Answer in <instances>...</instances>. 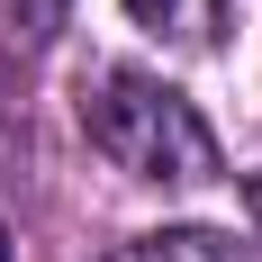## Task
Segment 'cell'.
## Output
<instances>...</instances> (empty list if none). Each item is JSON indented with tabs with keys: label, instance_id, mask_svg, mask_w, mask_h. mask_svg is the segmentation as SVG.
Wrapping results in <instances>:
<instances>
[{
	"label": "cell",
	"instance_id": "6da1fadb",
	"mask_svg": "<svg viewBox=\"0 0 262 262\" xmlns=\"http://www.w3.org/2000/svg\"><path fill=\"white\" fill-rule=\"evenodd\" d=\"M73 118H81V136H91V154H108L127 181H154V190H208L217 172H226L208 118H199V108H190L163 73L100 63V73H81Z\"/></svg>",
	"mask_w": 262,
	"mask_h": 262
},
{
	"label": "cell",
	"instance_id": "8992f818",
	"mask_svg": "<svg viewBox=\"0 0 262 262\" xmlns=\"http://www.w3.org/2000/svg\"><path fill=\"white\" fill-rule=\"evenodd\" d=\"M253 217H262V181H253Z\"/></svg>",
	"mask_w": 262,
	"mask_h": 262
},
{
	"label": "cell",
	"instance_id": "5b68a950",
	"mask_svg": "<svg viewBox=\"0 0 262 262\" xmlns=\"http://www.w3.org/2000/svg\"><path fill=\"white\" fill-rule=\"evenodd\" d=\"M0 262H9V226H0Z\"/></svg>",
	"mask_w": 262,
	"mask_h": 262
},
{
	"label": "cell",
	"instance_id": "277c9868",
	"mask_svg": "<svg viewBox=\"0 0 262 262\" xmlns=\"http://www.w3.org/2000/svg\"><path fill=\"white\" fill-rule=\"evenodd\" d=\"M73 27V0H0V63H36Z\"/></svg>",
	"mask_w": 262,
	"mask_h": 262
},
{
	"label": "cell",
	"instance_id": "3957f363",
	"mask_svg": "<svg viewBox=\"0 0 262 262\" xmlns=\"http://www.w3.org/2000/svg\"><path fill=\"white\" fill-rule=\"evenodd\" d=\"M226 9H235V0H127V18L145 27V36H163L172 54H208L217 36H226Z\"/></svg>",
	"mask_w": 262,
	"mask_h": 262
},
{
	"label": "cell",
	"instance_id": "7a4b0ae2",
	"mask_svg": "<svg viewBox=\"0 0 262 262\" xmlns=\"http://www.w3.org/2000/svg\"><path fill=\"white\" fill-rule=\"evenodd\" d=\"M108 262H262V244L226 235V226H154V235H127Z\"/></svg>",
	"mask_w": 262,
	"mask_h": 262
}]
</instances>
